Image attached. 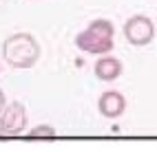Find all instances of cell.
I'll list each match as a JSON object with an SVG mask.
<instances>
[{
	"instance_id": "9",
	"label": "cell",
	"mask_w": 157,
	"mask_h": 152,
	"mask_svg": "<svg viewBox=\"0 0 157 152\" xmlns=\"http://www.w3.org/2000/svg\"><path fill=\"white\" fill-rule=\"evenodd\" d=\"M5 106H7V99H5V93H2V88H0V113L5 110Z\"/></svg>"
},
{
	"instance_id": "8",
	"label": "cell",
	"mask_w": 157,
	"mask_h": 152,
	"mask_svg": "<svg viewBox=\"0 0 157 152\" xmlns=\"http://www.w3.org/2000/svg\"><path fill=\"white\" fill-rule=\"evenodd\" d=\"M27 137L29 139H53L56 137V128L49 126V124H40L36 128H31L27 132Z\"/></svg>"
},
{
	"instance_id": "7",
	"label": "cell",
	"mask_w": 157,
	"mask_h": 152,
	"mask_svg": "<svg viewBox=\"0 0 157 152\" xmlns=\"http://www.w3.org/2000/svg\"><path fill=\"white\" fill-rule=\"evenodd\" d=\"M86 29H89V31H93V33L104 35V38H113V35H115V27H113L111 20H106V18H98V20H93V22H91Z\"/></svg>"
},
{
	"instance_id": "6",
	"label": "cell",
	"mask_w": 157,
	"mask_h": 152,
	"mask_svg": "<svg viewBox=\"0 0 157 152\" xmlns=\"http://www.w3.org/2000/svg\"><path fill=\"white\" fill-rule=\"evenodd\" d=\"M122 62L117 57H111V55H104V57H98L95 66H93V73L98 75V79L102 82H115L120 75H122Z\"/></svg>"
},
{
	"instance_id": "10",
	"label": "cell",
	"mask_w": 157,
	"mask_h": 152,
	"mask_svg": "<svg viewBox=\"0 0 157 152\" xmlns=\"http://www.w3.org/2000/svg\"><path fill=\"white\" fill-rule=\"evenodd\" d=\"M36 2H38V0H36Z\"/></svg>"
},
{
	"instance_id": "3",
	"label": "cell",
	"mask_w": 157,
	"mask_h": 152,
	"mask_svg": "<svg viewBox=\"0 0 157 152\" xmlns=\"http://www.w3.org/2000/svg\"><path fill=\"white\" fill-rule=\"evenodd\" d=\"M27 128V108L20 101L7 104L0 113V137H16Z\"/></svg>"
},
{
	"instance_id": "4",
	"label": "cell",
	"mask_w": 157,
	"mask_h": 152,
	"mask_svg": "<svg viewBox=\"0 0 157 152\" xmlns=\"http://www.w3.org/2000/svg\"><path fill=\"white\" fill-rule=\"evenodd\" d=\"M75 46L91 55H106L113 51L115 42H113V38H104L100 33H93L89 29H84V31H80L75 35Z\"/></svg>"
},
{
	"instance_id": "2",
	"label": "cell",
	"mask_w": 157,
	"mask_h": 152,
	"mask_svg": "<svg viewBox=\"0 0 157 152\" xmlns=\"http://www.w3.org/2000/svg\"><path fill=\"white\" fill-rule=\"evenodd\" d=\"M124 38L126 42L133 44V46H146L153 42L155 38V22L148 18V16H131L126 22H124Z\"/></svg>"
},
{
	"instance_id": "5",
	"label": "cell",
	"mask_w": 157,
	"mask_h": 152,
	"mask_svg": "<svg viewBox=\"0 0 157 152\" xmlns=\"http://www.w3.org/2000/svg\"><path fill=\"white\" fill-rule=\"evenodd\" d=\"M98 110L102 117L106 119H117L124 115L126 110V97H124L120 90H106L102 93L100 99H98Z\"/></svg>"
},
{
	"instance_id": "1",
	"label": "cell",
	"mask_w": 157,
	"mask_h": 152,
	"mask_svg": "<svg viewBox=\"0 0 157 152\" xmlns=\"http://www.w3.org/2000/svg\"><path fill=\"white\" fill-rule=\"evenodd\" d=\"M2 57L11 68H31L40 60V44L33 33H11L2 42Z\"/></svg>"
}]
</instances>
